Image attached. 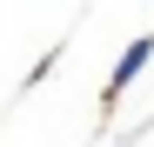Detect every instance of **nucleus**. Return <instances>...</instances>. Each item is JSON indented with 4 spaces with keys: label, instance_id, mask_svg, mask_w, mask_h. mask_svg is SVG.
<instances>
[{
    "label": "nucleus",
    "instance_id": "nucleus-1",
    "mask_svg": "<svg viewBox=\"0 0 154 147\" xmlns=\"http://www.w3.org/2000/svg\"><path fill=\"white\" fill-rule=\"evenodd\" d=\"M147 60H154V34H134V40L121 47L114 74H107V100H121V94H127V87L141 80V74H147Z\"/></svg>",
    "mask_w": 154,
    "mask_h": 147
}]
</instances>
